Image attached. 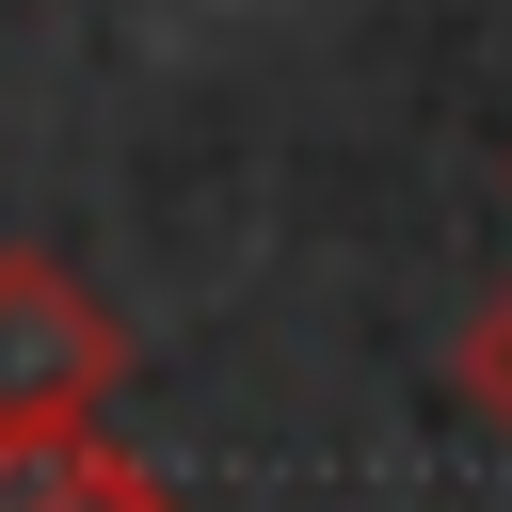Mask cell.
Instances as JSON below:
<instances>
[{
	"instance_id": "obj_3",
	"label": "cell",
	"mask_w": 512,
	"mask_h": 512,
	"mask_svg": "<svg viewBox=\"0 0 512 512\" xmlns=\"http://www.w3.org/2000/svg\"><path fill=\"white\" fill-rule=\"evenodd\" d=\"M448 384L480 400V432H512V288H496V304L464 320V352H448Z\"/></svg>"
},
{
	"instance_id": "obj_2",
	"label": "cell",
	"mask_w": 512,
	"mask_h": 512,
	"mask_svg": "<svg viewBox=\"0 0 512 512\" xmlns=\"http://www.w3.org/2000/svg\"><path fill=\"white\" fill-rule=\"evenodd\" d=\"M160 464H128L112 432H0V512H128Z\"/></svg>"
},
{
	"instance_id": "obj_1",
	"label": "cell",
	"mask_w": 512,
	"mask_h": 512,
	"mask_svg": "<svg viewBox=\"0 0 512 512\" xmlns=\"http://www.w3.org/2000/svg\"><path fill=\"white\" fill-rule=\"evenodd\" d=\"M112 384H128V320L64 256L0 240V432H96Z\"/></svg>"
},
{
	"instance_id": "obj_4",
	"label": "cell",
	"mask_w": 512,
	"mask_h": 512,
	"mask_svg": "<svg viewBox=\"0 0 512 512\" xmlns=\"http://www.w3.org/2000/svg\"><path fill=\"white\" fill-rule=\"evenodd\" d=\"M128 512H192V496H176V480H144V496H128Z\"/></svg>"
}]
</instances>
